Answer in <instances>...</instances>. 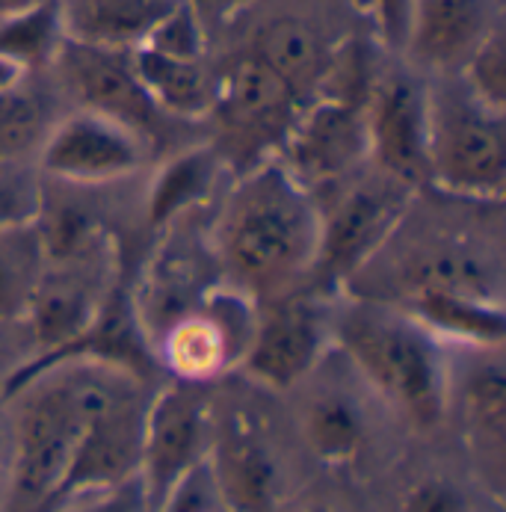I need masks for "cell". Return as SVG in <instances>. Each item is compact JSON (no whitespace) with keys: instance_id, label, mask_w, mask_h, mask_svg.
Listing matches in <instances>:
<instances>
[{"instance_id":"8fae6325","label":"cell","mask_w":506,"mask_h":512,"mask_svg":"<svg viewBox=\"0 0 506 512\" xmlns=\"http://www.w3.org/2000/svg\"><path fill=\"white\" fill-rule=\"evenodd\" d=\"M388 305H400L418 293H453L486 302H504L501 249L468 234L433 231L412 240V252L397 261Z\"/></svg>"},{"instance_id":"3957f363","label":"cell","mask_w":506,"mask_h":512,"mask_svg":"<svg viewBox=\"0 0 506 512\" xmlns=\"http://www.w3.org/2000/svg\"><path fill=\"white\" fill-rule=\"evenodd\" d=\"M350 365L415 430H433L447 412L450 367L441 341L406 311L379 302L353 299L335 320Z\"/></svg>"},{"instance_id":"d6a6232c","label":"cell","mask_w":506,"mask_h":512,"mask_svg":"<svg viewBox=\"0 0 506 512\" xmlns=\"http://www.w3.org/2000/svg\"><path fill=\"white\" fill-rule=\"evenodd\" d=\"M145 507H148V501H145L143 483H140V477H134L122 486L74 498L51 512H145Z\"/></svg>"},{"instance_id":"f546056e","label":"cell","mask_w":506,"mask_h":512,"mask_svg":"<svg viewBox=\"0 0 506 512\" xmlns=\"http://www.w3.org/2000/svg\"><path fill=\"white\" fill-rule=\"evenodd\" d=\"M143 48H151L166 57L181 60H202L205 54V33L199 24V15L190 0H181L143 42Z\"/></svg>"},{"instance_id":"cb8c5ba5","label":"cell","mask_w":506,"mask_h":512,"mask_svg":"<svg viewBox=\"0 0 506 512\" xmlns=\"http://www.w3.org/2000/svg\"><path fill=\"white\" fill-rule=\"evenodd\" d=\"M299 430L308 450L329 465H344L356 459L367 441L362 409L353 397L338 391L314 394L302 409Z\"/></svg>"},{"instance_id":"44dd1931","label":"cell","mask_w":506,"mask_h":512,"mask_svg":"<svg viewBox=\"0 0 506 512\" xmlns=\"http://www.w3.org/2000/svg\"><path fill=\"white\" fill-rule=\"evenodd\" d=\"M131 66L140 77L148 98L163 116L175 119H199L214 107V83L205 72L202 60L166 57L151 48H134Z\"/></svg>"},{"instance_id":"1f68e13d","label":"cell","mask_w":506,"mask_h":512,"mask_svg":"<svg viewBox=\"0 0 506 512\" xmlns=\"http://www.w3.org/2000/svg\"><path fill=\"white\" fill-rule=\"evenodd\" d=\"M388 48H403L412 0H350Z\"/></svg>"},{"instance_id":"e0dca14e","label":"cell","mask_w":506,"mask_h":512,"mask_svg":"<svg viewBox=\"0 0 506 512\" xmlns=\"http://www.w3.org/2000/svg\"><path fill=\"white\" fill-rule=\"evenodd\" d=\"M468 353L456 388L462 433L468 450L495 495L504 492L506 465V370L498 347H462Z\"/></svg>"},{"instance_id":"7a4b0ae2","label":"cell","mask_w":506,"mask_h":512,"mask_svg":"<svg viewBox=\"0 0 506 512\" xmlns=\"http://www.w3.org/2000/svg\"><path fill=\"white\" fill-rule=\"evenodd\" d=\"M134 373L95 359H63L30 376L12 424L6 512H45L54 501L89 418L137 388Z\"/></svg>"},{"instance_id":"ffe728a7","label":"cell","mask_w":506,"mask_h":512,"mask_svg":"<svg viewBox=\"0 0 506 512\" xmlns=\"http://www.w3.org/2000/svg\"><path fill=\"white\" fill-rule=\"evenodd\" d=\"M181 0H69L63 6L66 36L83 45L134 51Z\"/></svg>"},{"instance_id":"6da1fadb","label":"cell","mask_w":506,"mask_h":512,"mask_svg":"<svg viewBox=\"0 0 506 512\" xmlns=\"http://www.w3.org/2000/svg\"><path fill=\"white\" fill-rule=\"evenodd\" d=\"M317 240V202L276 157L228 190L211 231L219 273L258 302L299 291L314 276Z\"/></svg>"},{"instance_id":"30bf717a","label":"cell","mask_w":506,"mask_h":512,"mask_svg":"<svg viewBox=\"0 0 506 512\" xmlns=\"http://www.w3.org/2000/svg\"><path fill=\"white\" fill-rule=\"evenodd\" d=\"M329 335L332 323L314 296L293 291L258 302L255 332L240 367L255 382L285 391L317 367Z\"/></svg>"},{"instance_id":"e575fe53","label":"cell","mask_w":506,"mask_h":512,"mask_svg":"<svg viewBox=\"0 0 506 512\" xmlns=\"http://www.w3.org/2000/svg\"><path fill=\"white\" fill-rule=\"evenodd\" d=\"M36 3H45V0H0V18L6 15H15V12H24Z\"/></svg>"},{"instance_id":"9c48e42d","label":"cell","mask_w":506,"mask_h":512,"mask_svg":"<svg viewBox=\"0 0 506 512\" xmlns=\"http://www.w3.org/2000/svg\"><path fill=\"white\" fill-rule=\"evenodd\" d=\"M219 282L222 273L211 237L208 243H202L199 237L184 234L181 220L169 222L131 299V311L143 329L148 347H154V341L175 320L193 311L202 296Z\"/></svg>"},{"instance_id":"836d02e7","label":"cell","mask_w":506,"mask_h":512,"mask_svg":"<svg viewBox=\"0 0 506 512\" xmlns=\"http://www.w3.org/2000/svg\"><path fill=\"white\" fill-rule=\"evenodd\" d=\"M24 77H27V72H24L15 60H9V57H3V54H0V92L21 86V83H24Z\"/></svg>"},{"instance_id":"ba28073f","label":"cell","mask_w":506,"mask_h":512,"mask_svg":"<svg viewBox=\"0 0 506 512\" xmlns=\"http://www.w3.org/2000/svg\"><path fill=\"white\" fill-rule=\"evenodd\" d=\"M211 427V406L196 382L178 379L145 403L140 483L148 507H160L169 492L205 462Z\"/></svg>"},{"instance_id":"8d00e7d4","label":"cell","mask_w":506,"mask_h":512,"mask_svg":"<svg viewBox=\"0 0 506 512\" xmlns=\"http://www.w3.org/2000/svg\"><path fill=\"white\" fill-rule=\"evenodd\" d=\"M0 480H3V471H0Z\"/></svg>"},{"instance_id":"ac0fdd59","label":"cell","mask_w":506,"mask_h":512,"mask_svg":"<svg viewBox=\"0 0 506 512\" xmlns=\"http://www.w3.org/2000/svg\"><path fill=\"white\" fill-rule=\"evenodd\" d=\"M208 471L228 512H273L279 468L273 450L243 418L211 427Z\"/></svg>"},{"instance_id":"5bb4252c","label":"cell","mask_w":506,"mask_h":512,"mask_svg":"<svg viewBox=\"0 0 506 512\" xmlns=\"http://www.w3.org/2000/svg\"><path fill=\"white\" fill-rule=\"evenodd\" d=\"M143 418L145 403L137 388L119 394L113 403L95 412L77 441L69 471L45 512L140 477Z\"/></svg>"},{"instance_id":"7402d4cb","label":"cell","mask_w":506,"mask_h":512,"mask_svg":"<svg viewBox=\"0 0 506 512\" xmlns=\"http://www.w3.org/2000/svg\"><path fill=\"white\" fill-rule=\"evenodd\" d=\"M219 166H222V157L211 148H190V151L169 157L157 169L148 187V199H145L148 228L163 231L172 220L205 205L217 187Z\"/></svg>"},{"instance_id":"d4e9b609","label":"cell","mask_w":506,"mask_h":512,"mask_svg":"<svg viewBox=\"0 0 506 512\" xmlns=\"http://www.w3.org/2000/svg\"><path fill=\"white\" fill-rule=\"evenodd\" d=\"M45 270V249L36 222L0 234V323L27 317Z\"/></svg>"},{"instance_id":"5b68a950","label":"cell","mask_w":506,"mask_h":512,"mask_svg":"<svg viewBox=\"0 0 506 512\" xmlns=\"http://www.w3.org/2000/svg\"><path fill=\"white\" fill-rule=\"evenodd\" d=\"M415 187L364 163L353 175L311 193L320 217L314 276L323 288L353 282L388 243L415 202Z\"/></svg>"},{"instance_id":"8992f818","label":"cell","mask_w":506,"mask_h":512,"mask_svg":"<svg viewBox=\"0 0 506 512\" xmlns=\"http://www.w3.org/2000/svg\"><path fill=\"white\" fill-rule=\"evenodd\" d=\"M258 320V299L225 279L202 302L175 320L151 347L154 362L181 382H208L228 367H240Z\"/></svg>"},{"instance_id":"4dcf8cb0","label":"cell","mask_w":506,"mask_h":512,"mask_svg":"<svg viewBox=\"0 0 506 512\" xmlns=\"http://www.w3.org/2000/svg\"><path fill=\"white\" fill-rule=\"evenodd\" d=\"M397 512H468V501L447 477H421L406 489Z\"/></svg>"},{"instance_id":"603a6c76","label":"cell","mask_w":506,"mask_h":512,"mask_svg":"<svg viewBox=\"0 0 506 512\" xmlns=\"http://www.w3.org/2000/svg\"><path fill=\"white\" fill-rule=\"evenodd\" d=\"M252 54L279 74L302 98L311 86H320L332 66V54L320 33L299 18H276L255 36Z\"/></svg>"},{"instance_id":"2e32d148","label":"cell","mask_w":506,"mask_h":512,"mask_svg":"<svg viewBox=\"0 0 506 512\" xmlns=\"http://www.w3.org/2000/svg\"><path fill=\"white\" fill-rule=\"evenodd\" d=\"M495 0H412L403 54L415 69L450 77L501 27Z\"/></svg>"},{"instance_id":"7c38bea8","label":"cell","mask_w":506,"mask_h":512,"mask_svg":"<svg viewBox=\"0 0 506 512\" xmlns=\"http://www.w3.org/2000/svg\"><path fill=\"white\" fill-rule=\"evenodd\" d=\"M308 193H317L367 163L362 104L320 95L299 107L276 157Z\"/></svg>"},{"instance_id":"83f0119b","label":"cell","mask_w":506,"mask_h":512,"mask_svg":"<svg viewBox=\"0 0 506 512\" xmlns=\"http://www.w3.org/2000/svg\"><path fill=\"white\" fill-rule=\"evenodd\" d=\"M45 178L33 157L0 160V234L33 225L42 214Z\"/></svg>"},{"instance_id":"d590c367","label":"cell","mask_w":506,"mask_h":512,"mask_svg":"<svg viewBox=\"0 0 506 512\" xmlns=\"http://www.w3.org/2000/svg\"><path fill=\"white\" fill-rule=\"evenodd\" d=\"M305 512H332V510H329V507H317V504H314V507H308Z\"/></svg>"},{"instance_id":"9a60e30c","label":"cell","mask_w":506,"mask_h":512,"mask_svg":"<svg viewBox=\"0 0 506 512\" xmlns=\"http://www.w3.org/2000/svg\"><path fill=\"white\" fill-rule=\"evenodd\" d=\"M51 66L57 69L66 89L77 98V107L104 113L131 131H137L145 143L160 122V110L148 98L140 77L131 66L128 51H110L83 45L74 39H63Z\"/></svg>"},{"instance_id":"4316f807","label":"cell","mask_w":506,"mask_h":512,"mask_svg":"<svg viewBox=\"0 0 506 512\" xmlns=\"http://www.w3.org/2000/svg\"><path fill=\"white\" fill-rule=\"evenodd\" d=\"M54 119L42 98L21 86L0 92V160L33 157L48 137Z\"/></svg>"},{"instance_id":"f1b7e54d","label":"cell","mask_w":506,"mask_h":512,"mask_svg":"<svg viewBox=\"0 0 506 512\" xmlns=\"http://www.w3.org/2000/svg\"><path fill=\"white\" fill-rule=\"evenodd\" d=\"M465 89L483 101L492 110H506V51H504V30L498 27L465 63V69L456 74Z\"/></svg>"},{"instance_id":"d6986e66","label":"cell","mask_w":506,"mask_h":512,"mask_svg":"<svg viewBox=\"0 0 506 512\" xmlns=\"http://www.w3.org/2000/svg\"><path fill=\"white\" fill-rule=\"evenodd\" d=\"M211 110H217L225 128L240 140H261L276 134L282 143L290 122L299 113V95L255 54H246L214 86Z\"/></svg>"},{"instance_id":"52a82bcc","label":"cell","mask_w":506,"mask_h":512,"mask_svg":"<svg viewBox=\"0 0 506 512\" xmlns=\"http://www.w3.org/2000/svg\"><path fill=\"white\" fill-rule=\"evenodd\" d=\"M145 154L148 143L137 131L104 113L77 107L69 116L54 119L36 151V166L42 178L74 190H89L137 175Z\"/></svg>"},{"instance_id":"277c9868","label":"cell","mask_w":506,"mask_h":512,"mask_svg":"<svg viewBox=\"0 0 506 512\" xmlns=\"http://www.w3.org/2000/svg\"><path fill=\"white\" fill-rule=\"evenodd\" d=\"M427 184L447 199L501 205L506 190L504 113L477 101L465 83H427Z\"/></svg>"},{"instance_id":"484cf974","label":"cell","mask_w":506,"mask_h":512,"mask_svg":"<svg viewBox=\"0 0 506 512\" xmlns=\"http://www.w3.org/2000/svg\"><path fill=\"white\" fill-rule=\"evenodd\" d=\"M63 39V6L57 0H45L24 12L0 18V54L15 60L24 72L48 66Z\"/></svg>"},{"instance_id":"4fadbf2b","label":"cell","mask_w":506,"mask_h":512,"mask_svg":"<svg viewBox=\"0 0 506 512\" xmlns=\"http://www.w3.org/2000/svg\"><path fill=\"white\" fill-rule=\"evenodd\" d=\"M367 163L412 184H427V83L409 72L373 80L364 98Z\"/></svg>"}]
</instances>
